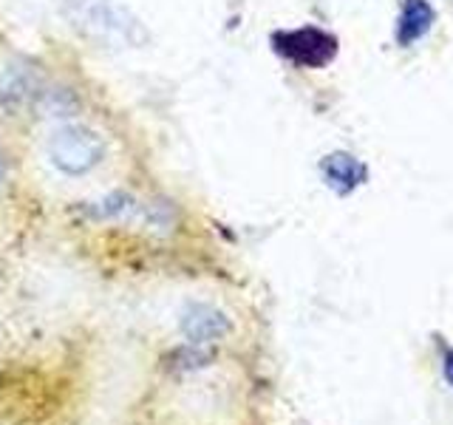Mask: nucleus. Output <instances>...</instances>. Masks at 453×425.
<instances>
[{
    "label": "nucleus",
    "mask_w": 453,
    "mask_h": 425,
    "mask_svg": "<svg viewBox=\"0 0 453 425\" xmlns=\"http://www.w3.org/2000/svg\"><path fill=\"white\" fill-rule=\"evenodd\" d=\"M320 170H323L326 184H329V188L340 196L354 193L368 179V167L357 159V156H351L346 151H337V153L326 156V159L320 162Z\"/></svg>",
    "instance_id": "obj_5"
},
{
    "label": "nucleus",
    "mask_w": 453,
    "mask_h": 425,
    "mask_svg": "<svg viewBox=\"0 0 453 425\" xmlns=\"http://www.w3.org/2000/svg\"><path fill=\"white\" fill-rule=\"evenodd\" d=\"M6 179V162H4V156H0V184H4Z\"/></svg>",
    "instance_id": "obj_8"
},
{
    "label": "nucleus",
    "mask_w": 453,
    "mask_h": 425,
    "mask_svg": "<svg viewBox=\"0 0 453 425\" xmlns=\"http://www.w3.org/2000/svg\"><path fill=\"white\" fill-rule=\"evenodd\" d=\"M63 6L68 9L71 20L99 40L122 42V46H139L145 40V26L125 6L111 0H63Z\"/></svg>",
    "instance_id": "obj_2"
},
{
    "label": "nucleus",
    "mask_w": 453,
    "mask_h": 425,
    "mask_svg": "<svg viewBox=\"0 0 453 425\" xmlns=\"http://www.w3.org/2000/svg\"><path fill=\"white\" fill-rule=\"evenodd\" d=\"M439 354H442V375H445V380L453 386V346L439 340Z\"/></svg>",
    "instance_id": "obj_7"
},
{
    "label": "nucleus",
    "mask_w": 453,
    "mask_h": 425,
    "mask_svg": "<svg viewBox=\"0 0 453 425\" xmlns=\"http://www.w3.org/2000/svg\"><path fill=\"white\" fill-rule=\"evenodd\" d=\"M179 329L193 346H204V344H216V340L230 335L233 323L219 306L204 304V301H193L184 306L181 318H179Z\"/></svg>",
    "instance_id": "obj_4"
},
{
    "label": "nucleus",
    "mask_w": 453,
    "mask_h": 425,
    "mask_svg": "<svg viewBox=\"0 0 453 425\" xmlns=\"http://www.w3.org/2000/svg\"><path fill=\"white\" fill-rule=\"evenodd\" d=\"M436 20V12L428 0H403L400 20H396V46H414L417 40H422L431 32V26Z\"/></svg>",
    "instance_id": "obj_6"
},
{
    "label": "nucleus",
    "mask_w": 453,
    "mask_h": 425,
    "mask_svg": "<svg viewBox=\"0 0 453 425\" xmlns=\"http://www.w3.org/2000/svg\"><path fill=\"white\" fill-rule=\"evenodd\" d=\"M46 162L65 179L91 176L108 159V142L96 128L85 122H63L42 142Z\"/></svg>",
    "instance_id": "obj_1"
},
{
    "label": "nucleus",
    "mask_w": 453,
    "mask_h": 425,
    "mask_svg": "<svg viewBox=\"0 0 453 425\" xmlns=\"http://www.w3.org/2000/svg\"><path fill=\"white\" fill-rule=\"evenodd\" d=\"M275 51L297 68H326L337 54V37L318 26H301L273 37Z\"/></svg>",
    "instance_id": "obj_3"
}]
</instances>
